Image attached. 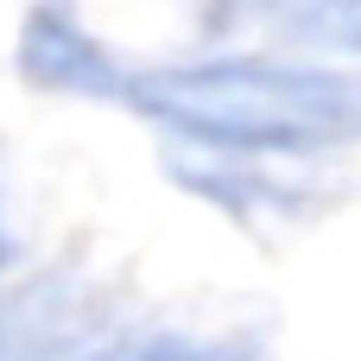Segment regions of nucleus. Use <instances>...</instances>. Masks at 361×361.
<instances>
[{
    "instance_id": "423d86ee",
    "label": "nucleus",
    "mask_w": 361,
    "mask_h": 361,
    "mask_svg": "<svg viewBox=\"0 0 361 361\" xmlns=\"http://www.w3.org/2000/svg\"><path fill=\"white\" fill-rule=\"evenodd\" d=\"M336 6H349V13H361V0H336Z\"/></svg>"
},
{
    "instance_id": "7ed1b4c3",
    "label": "nucleus",
    "mask_w": 361,
    "mask_h": 361,
    "mask_svg": "<svg viewBox=\"0 0 361 361\" xmlns=\"http://www.w3.org/2000/svg\"><path fill=\"white\" fill-rule=\"evenodd\" d=\"M13 70L38 95L63 102H127L133 63L114 57V44L82 19L76 0H32L13 38Z\"/></svg>"
},
{
    "instance_id": "f257e3e1",
    "label": "nucleus",
    "mask_w": 361,
    "mask_h": 361,
    "mask_svg": "<svg viewBox=\"0 0 361 361\" xmlns=\"http://www.w3.org/2000/svg\"><path fill=\"white\" fill-rule=\"evenodd\" d=\"M127 108L165 140L241 159H330L361 146V70L324 57L222 51L133 70Z\"/></svg>"
},
{
    "instance_id": "f03ea898",
    "label": "nucleus",
    "mask_w": 361,
    "mask_h": 361,
    "mask_svg": "<svg viewBox=\"0 0 361 361\" xmlns=\"http://www.w3.org/2000/svg\"><path fill=\"white\" fill-rule=\"evenodd\" d=\"M114 336V305L95 273L57 260L0 279V361H82Z\"/></svg>"
},
{
    "instance_id": "20e7f679",
    "label": "nucleus",
    "mask_w": 361,
    "mask_h": 361,
    "mask_svg": "<svg viewBox=\"0 0 361 361\" xmlns=\"http://www.w3.org/2000/svg\"><path fill=\"white\" fill-rule=\"evenodd\" d=\"M159 361H254L241 343H197V336H165Z\"/></svg>"
},
{
    "instance_id": "39448f33",
    "label": "nucleus",
    "mask_w": 361,
    "mask_h": 361,
    "mask_svg": "<svg viewBox=\"0 0 361 361\" xmlns=\"http://www.w3.org/2000/svg\"><path fill=\"white\" fill-rule=\"evenodd\" d=\"M13 267V235H6V216H0V273Z\"/></svg>"
}]
</instances>
